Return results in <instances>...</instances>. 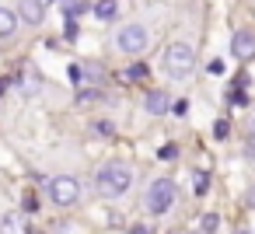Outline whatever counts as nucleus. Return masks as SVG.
Returning a JSON list of instances; mask_svg holds the SVG:
<instances>
[{"label":"nucleus","instance_id":"39448f33","mask_svg":"<svg viewBox=\"0 0 255 234\" xmlns=\"http://www.w3.org/2000/svg\"><path fill=\"white\" fill-rule=\"evenodd\" d=\"M49 199H53L56 206H74V203L81 199V182H77L74 175L53 178V182H49Z\"/></svg>","mask_w":255,"mask_h":234},{"label":"nucleus","instance_id":"6e6552de","mask_svg":"<svg viewBox=\"0 0 255 234\" xmlns=\"http://www.w3.org/2000/svg\"><path fill=\"white\" fill-rule=\"evenodd\" d=\"M143 109H147L150 116H164V112L171 109V98H168L164 91H147V98H143Z\"/></svg>","mask_w":255,"mask_h":234},{"label":"nucleus","instance_id":"ddd939ff","mask_svg":"<svg viewBox=\"0 0 255 234\" xmlns=\"http://www.w3.org/2000/svg\"><path fill=\"white\" fill-rule=\"evenodd\" d=\"M192 192H196V196H206V192H210V175H206V171H196V175H192Z\"/></svg>","mask_w":255,"mask_h":234},{"label":"nucleus","instance_id":"0eeeda50","mask_svg":"<svg viewBox=\"0 0 255 234\" xmlns=\"http://www.w3.org/2000/svg\"><path fill=\"white\" fill-rule=\"evenodd\" d=\"M18 18L25 25H42L46 21V0H21V4H18Z\"/></svg>","mask_w":255,"mask_h":234},{"label":"nucleus","instance_id":"4468645a","mask_svg":"<svg viewBox=\"0 0 255 234\" xmlns=\"http://www.w3.org/2000/svg\"><path fill=\"white\" fill-rule=\"evenodd\" d=\"M227 133H231V122H227V119H217V122H213V136H217V140H227Z\"/></svg>","mask_w":255,"mask_h":234},{"label":"nucleus","instance_id":"6ab92c4d","mask_svg":"<svg viewBox=\"0 0 255 234\" xmlns=\"http://www.w3.org/2000/svg\"><path fill=\"white\" fill-rule=\"evenodd\" d=\"M95 129H98V136H112V126L109 122H95Z\"/></svg>","mask_w":255,"mask_h":234},{"label":"nucleus","instance_id":"9d476101","mask_svg":"<svg viewBox=\"0 0 255 234\" xmlns=\"http://www.w3.org/2000/svg\"><path fill=\"white\" fill-rule=\"evenodd\" d=\"M0 231H28V220H25V213H18V210L4 213V217H0Z\"/></svg>","mask_w":255,"mask_h":234},{"label":"nucleus","instance_id":"423d86ee","mask_svg":"<svg viewBox=\"0 0 255 234\" xmlns=\"http://www.w3.org/2000/svg\"><path fill=\"white\" fill-rule=\"evenodd\" d=\"M231 56L241 60V63L255 60V35H252V32H238V35L231 39Z\"/></svg>","mask_w":255,"mask_h":234},{"label":"nucleus","instance_id":"2eb2a0df","mask_svg":"<svg viewBox=\"0 0 255 234\" xmlns=\"http://www.w3.org/2000/svg\"><path fill=\"white\" fill-rule=\"evenodd\" d=\"M199 227H203V231H217V227H220V220H217V213H206V217L199 220Z\"/></svg>","mask_w":255,"mask_h":234},{"label":"nucleus","instance_id":"f03ea898","mask_svg":"<svg viewBox=\"0 0 255 234\" xmlns=\"http://www.w3.org/2000/svg\"><path fill=\"white\" fill-rule=\"evenodd\" d=\"M164 74L171 77V81H185L189 74H192V67H196V53H192V46L189 42H171L168 49H164Z\"/></svg>","mask_w":255,"mask_h":234},{"label":"nucleus","instance_id":"20e7f679","mask_svg":"<svg viewBox=\"0 0 255 234\" xmlns=\"http://www.w3.org/2000/svg\"><path fill=\"white\" fill-rule=\"evenodd\" d=\"M147 42H150V32L143 28V25H123L119 32H116V46H119V53H126V56H140L143 49H147Z\"/></svg>","mask_w":255,"mask_h":234},{"label":"nucleus","instance_id":"f3484780","mask_svg":"<svg viewBox=\"0 0 255 234\" xmlns=\"http://www.w3.org/2000/svg\"><path fill=\"white\" fill-rule=\"evenodd\" d=\"M25 210H28V213H35V210H39V196H35V192H28V196H25Z\"/></svg>","mask_w":255,"mask_h":234},{"label":"nucleus","instance_id":"dca6fc26","mask_svg":"<svg viewBox=\"0 0 255 234\" xmlns=\"http://www.w3.org/2000/svg\"><path fill=\"white\" fill-rule=\"evenodd\" d=\"M88 102H98V91H95V88H88V91L77 95V105H88Z\"/></svg>","mask_w":255,"mask_h":234},{"label":"nucleus","instance_id":"1a4fd4ad","mask_svg":"<svg viewBox=\"0 0 255 234\" xmlns=\"http://www.w3.org/2000/svg\"><path fill=\"white\" fill-rule=\"evenodd\" d=\"M18 25H21L18 11H11V7H0V39H11V35L18 32Z\"/></svg>","mask_w":255,"mask_h":234},{"label":"nucleus","instance_id":"b1692460","mask_svg":"<svg viewBox=\"0 0 255 234\" xmlns=\"http://www.w3.org/2000/svg\"><path fill=\"white\" fill-rule=\"evenodd\" d=\"M231 102H234V105H245V102H248V98H245V95H241V91H231Z\"/></svg>","mask_w":255,"mask_h":234},{"label":"nucleus","instance_id":"f8f14e48","mask_svg":"<svg viewBox=\"0 0 255 234\" xmlns=\"http://www.w3.org/2000/svg\"><path fill=\"white\" fill-rule=\"evenodd\" d=\"M150 74H147V63H133L129 70H126V81H133V84H143Z\"/></svg>","mask_w":255,"mask_h":234},{"label":"nucleus","instance_id":"5701e85b","mask_svg":"<svg viewBox=\"0 0 255 234\" xmlns=\"http://www.w3.org/2000/svg\"><path fill=\"white\" fill-rule=\"evenodd\" d=\"M21 88H25V91H35V88H39V81H32V77H25V81H21Z\"/></svg>","mask_w":255,"mask_h":234},{"label":"nucleus","instance_id":"9b49d317","mask_svg":"<svg viewBox=\"0 0 255 234\" xmlns=\"http://www.w3.org/2000/svg\"><path fill=\"white\" fill-rule=\"evenodd\" d=\"M119 14V4H116V0H98V4H95V18L98 21H112Z\"/></svg>","mask_w":255,"mask_h":234},{"label":"nucleus","instance_id":"a211bd4d","mask_svg":"<svg viewBox=\"0 0 255 234\" xmlns=\"http://www.w3.org/2000/svg\"><path fill=\"white\" fill-rule=\"evenodd\" d=\"M67 74H70V81H74V84H81V81H84V77H81V74H84V70H81V67H77V63H70V70H67Z\"/></svg>","mask_w":255,"mask_h":234},{"label":"nucleus","instance_id":"f257e3e1","mask_svg":"<svg viewBox=\"0 0 255 234\" xmlns=\"http://www.w3.org/2000/svg\"><path fill=\"white\" fill-rule=\"evenodd\" d=\"M95 185H98V192H102L105 199H119V196H126L129 185H133V168H129L126 161H109V164L98 168Z\"/></svg>","mask_w":255,"mask_h":234},{"label":"nucleus","instance_id":"412c9836","mask_svg":"<svg viewBox=\"0 0 255 234\" xmlns=\"http://www.w3.org/2000/svg\"><path fill=\"white\" fill-rule=\"evenodd\" d=\"M175 154H178V150H175V143H168V147H161V157H164V161H168V157H175Z\"/></svg>","mask_w":255,"mask_h":234},{"label":"nucleus","instance_id":"7ed1b4c3","mask_svg":"<svg viewBox=\"0 0 255 234\" xmlns=\"http://www.w3.org/2000/svg\"><path fill=\"white\" fill-rule=\"evenodd\" d=\"M175 199H178L175 182H171V178H154V182H150V189H147V196H143V206H147V213L164 217V213L175 206Z\"/></svg>","mask_w":255,"mask_h":234},{"label":"nucleus","instance_id":"393cba45","mask_svg":"<svg viewBox=\"0 0 255 234\" xmlns=\"http://www.w3.org/2000/svg\"><path fill=\"white\" fill-rule=\"evenodd\" d=\"M248 206H255V185L248 189Z\"/></svg>","mask_w":255,"mask_h":234},{"label":"nucleus","instance_id":"aec40b11","mask_svg":"<svg viewBox=\"0 0 255 234\" xmlns=\"http://www.w3.org/2000/svg\"><path fill=\"white\" fill-rule=\"evenodd\" d=\"M171 109H175V116H185V112H189V102H175Z\"/></svg>","mask_w":255,"mask_h":234},{"label":"nucleus","instance_id":"4be33fe9","mask_svg":"<svg viewBox=\"0 0 255 234\" xmlns=\"http://www.w3.org/2000/svg\"><path fill=\"white\" fill-rule=\"evenodd\" d=\"M248 150H255V119H252V126H248Z\"/></svg>","mask_w":255,"mask_h":234}]
</instances>
